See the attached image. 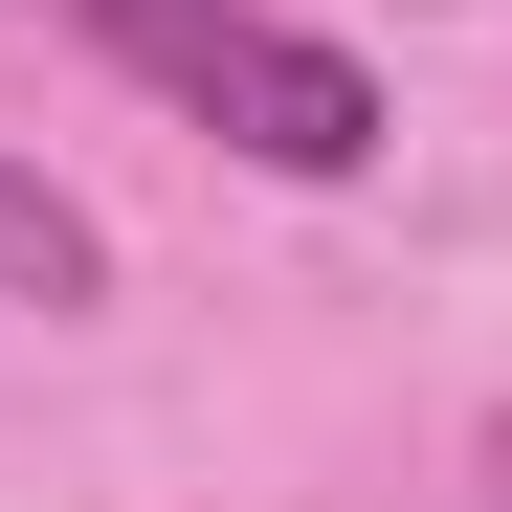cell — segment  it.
Wrapping results in <instances>:
<instances>
[{
	"instance_id": "2",
	"label": "cell",
	"mask_w": 512,
	"mask_h": 512,
	"mask_svg": "<svg viewBox=\"0 0 512 512\" xmlns=\"http://www.w3.org/2000/svg\"><path fill=\"white\" fill-rule=\"evenodd\" d=\"M0 290H23V312H90L112 290V223L67 201V179H23V156H0Z\"/></svg>"
},
{
	"instance_id": "3",
	"label": "cell",
	"mask_w": 512,
	"mask_h": 512,
	"mask_svg": "<svg viewBox=\"0 0 512 512\" xmlns=\"http://www.w3.org/2000/svg\"><path fill=\"white\" fill-rule=\"evenodd\" d=\"M490 512H512V423H490Z\"/></svg>"
},
{
	"instance_id": "1",
	"label": "cell",
	"mask_w": 512,
	"mask_h": 512,
	"mask_svg": "<svg viewBox=\"0 0 512 512\" xmlns=\"http://www.w3.org/2000/svg\"><path fill=\"white\" fill-rule=\"evenodd\" d=\"M134 90H179L223 156H268V179H379V67L334 23H268V0H67Z\"/></svg>"
}]
</instances>
